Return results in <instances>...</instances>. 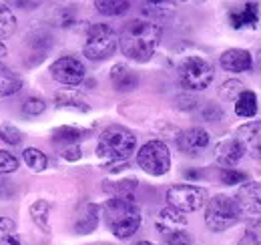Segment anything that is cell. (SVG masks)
<instances>
[{"instance_id": "39", "label": "cell", "mask_w": 261, "mask_h": 245, "mask_svg": "<svg viewBox=\"0 0 261 245\" xmlns=\"http://www.w3.org/2000/svg\"><path fill=\"white\" fill-rule=\"evenodd\" d=\"M72 22H74V14H72L70 10H63V12L59 14V27L66 29V27H70Z\"/></svg>"}, {"instance_id": "17", "label": "cell", "mask_w": 261, "mask_h": 245, "mask_svg": "<svg viewBox=\"0 0 261 245\" xmlns=\"http://www.w3.org/2000/svg\"><path fill=\"white\" fill-rule=\"evenodd\" d=\"M111 83L119 92H130L139 87V77L127 64L119 62L111 68Z\"/></svg>"}, {"instance_id": "21", "label": "cell", "mask_w": 261, "mask_h": 245, "mask_svg": "<svg viewBox=\"0 0 261 245\" xmlns=\"http://www.w3.org/2000/svg\"><path fill=\"white\" fill-rule=\"evenodd\" d=\"M22 89V79L12 68L0 64V96H10Z\"/></svg>"}, {"instance_id": "13", "label": "cell", "mask_w": 261, "mask_h": 245, "mask_svg": "<svg viewBox=\"0 0 261 245\" xmlns=\"http://www.w3.org/2000/svg\"><path fill=\"white\" fill-rule=\"evenodd\" d=\"M229 22L233 29H253L259 22V4L257 2H243L229 10Z\"/></svg>"}, {"instance_id": "32", "label": "cell", "mask_w": 261, "mask_h": 245, "mask_svg": "<svg viewBox=\"0 0 261 245\" xmlns=\"http://www.w3.org/2000/svg\"><path fill=\"white\" fill-rule=\"evenodd\" d=\"M18 167H20V163H18V159L14 155L4 151V149H0V177H6V175L16 173Z\"/></svg>"}, {"instance_id": "25", "label": "cell", "mask_w": 261, "mask_h": 245, "mask_svg": "<svg viewBox=\"0 0 261 245\" xmlns=\"http://www.w3.org/2000/svg\"><path fill=\"white\" fill-rule=\"evenodd\" d=\"M22 159H24L27 167L33 169L34 173H42L48 167V157L42 153L40 149H36V147H27L22 151Z\"/></svg>"}, {"instance_id": "23", "label": "cell", "mask_w": 261, "mask_h": 245, "mask_svg": "<svg viewBox=\"0 0 261 245\" xmlns=\"http://www.w3.org/2000/svg\"><path fill=\"white\" fill-rule=\"evenodd\" d=\"M48 211H50V203L46 199H38L29 207V215L33 217L34 225L40 227L44 233H50V225H48Z\"/></svg>"}, {"instance_id": "42", "label": "cell", "mask_w": 261, "mask_h": 245, "mask_svg": "<svg viewBox=\"0 0 261 245\" xmlns=\"http://www.w3.org/2000/svg\"><path fill=\"white\" fill-rule=\"evenodd\" d=\"M16 6H38V2H14Z\"/></svg>"}, {"instance_id": "6", "label": "cell", "mask_w": 261, "mask_h": 245, "mask_svg": "<svg viewBox=\"0 0 261 245\" xmlns=\"http://www.w3.org/2000/svg\"><path fill=\"white\" fill-rule=\"evenodd\" d=\"M119 46V34L109 24H91L87 31V38L83 44V53L89 61H107L115 55Z\"/></svg>"}, {"instance_id": "27", "label": "cell", "mask_w": 261, "mask_h": 245, "mask_svg": "<svg viewBox=\"0 0 261 245\" xmlns=\"http://www.w3.org/2000/svg\"><path fill=\"white\" fill-rule=\"evenodd\" d=\"M95 8L105 16H121V14L129 12L130 2H125V0H97Z\"/></svg>"}, {"instance_id": "19", "label": "cell", "mask_w": 261, "mask_h": 245, "mask_svg": "<svg viewBox=\"0 0 261 245\" xmlns=\"http://www.w3.org/2000/svg\"><path fill=\"white\" fill-rule=\"evenodd\" d=\"M98 213H100V207L95 203H85L81 213L74 221V233L79 235H89L97 229L98 225Z\"/></svg>"}, {"instance_id": "4", "label": "cell", "mask_w": 261, "mask_h": 245, "mask_svg": "<svg viewBox=\"0 0 261 245\" xmlns=\"http://www.w3.org/2000/svg\"><path fill=\"white\" fill-rule=\"evenodd\" d=\"M213 77H215L213 62L205 59V57H201V55L185 57L177 66V79H179V85L185 91L197 92L207 89L211 85Z\"/></svg>"}, {"instance_id": "1", "label": "cell", "mask_w": 261, "mask_h": 245, "mask_svg": "<svg viewBox=\"0 0 261 245\" xmlns=\"http://www.w3.org/2000/svg\"><path fill=\"white\" fill-rule=\"evenodd\" d=\"M163 36L161 24L151 18H133L119 34V46L123 57L133 62H147L153 59Z\"/></svg>"}, {"instance_id": "7", "label": "cell", "mask_w": 261, "mask_h": 245, "mask_svg": "<svg viewBox=\"0 0 261 245\" xmlns=\"http://www.w3.org/2000/svg\"><path fill=\"white\" fill-rule=\"evenodd\" d=\"M137 165L151 177H163L171 169V151L167 143L153 139L137 151Z\"/></svg>"}, {"instance_id": "29", "label": "cell", "mask_w": 261, "mask_h": 245, "mask_svg": "<svg viewBox=\"0 0 261 245\" xmlns=\"http://www.w3.org/2000/svg\"><path fill=\"white\" fill-rule=\"evenodd\" d=\"M0 245H20L16 223L10 217H0Z\"/></svg>"}, {"instance_id": "41", "label": "cell", "mask_w": 261, "mask_h": 245, "mask_svg": "<svg viewBox=\"0 0 261 245\" xmlns=\"http://www.w3.org/2000/svg\"><path fill=\"white\" fill-rule=\"evenodd\" d=\"M6 55H8V48H6V44H4V42H0V61H2Z\"/></svg>"}, {"instance_id": "40", "label": "cell", "mask_w": 261, "mask_h": 245, "mask_svg": "<svg viewBox=\"0 0 261 245\" xmlns=\"http://www.w3.org/2000/svg\"><path fill=\"white\" fill-rule=\"evenodd\" d=\"M253 66H255L257 70H261V48L257 51V55H255V61H253Z\"/></svg>"}, {"instance_id": "9", "label": "cell", "mask_w": 261, "mask_h": 245, "mask_svg": "<svg viewBox=\"0 0 261 245\" xmlns=\"http://www.w3.org/2000/svg\"><path fill=\"white\" fill-rule=\"evenodd\" d=\"M233 199L237 203L241 221L261 223V181L243 183Z\"/></svg>"}, {"instance_id": "35", "label": "cell", "mask_w": 261, "mask_h": 245, "mask_svg": "<svg viewBox=\"0 0 261 245\" xmlns=\"http://www.w3.org/2000/svg\"><path fill=\"white\" fill-rule=\"evenodd\" d=\"M247 173L237 171V169H223L221 171V183L223 185H243L247 183Z\"/></svg>"}, {"instance_id": "31", "label": "cell", "mask_w": 261, "mask_h": 245, "mask_svg": "<svg viewBox=\"0 0 261 245\" xmlns=\"http://www.w3.org/2000/svg\"><path fill=\"white\" fill-rule=\"evenodd\" d=\"M46 111V101L40 99V96H29L24 103H22V113L24 117H38Z\"/></svg>"}, {"instance_id": "22", "label": "cell", "mask_w": 261, "mask_h": 245, "mask_svg": "<svg viewBox=\"0 0 261 245\" xmlns=\"http://www.w3.org/2000/svg\"><path fill=\"white\" fill-rule=\"evenodd\" d=\"M257 96H255V92L253 91H245L239 94V99L235 101V115L237 117H243V119H251V117H255V113H257Z\"/></svg>"}, {"instance_id": "5", "label": "cell", "mask_w": 261, "mask_h": 245, "mask_svg": "<svg viewBox=\"0 0 261 245\" xmlns=\"http://www.w3.org/2000/svg\"><path fill=\"white\" fill-rule=\"evenodd\" d=\"M241 221L237 203L231 195H213L205 203V225L213 233H223Z\"/></svg>"}, {"instance_id": "3", "label": "cell", "mask_w": 261, "mask_h": 245, "mask_svg": "<svg viewBox=\"0 0 261 245\" xmlns=\"http://www.w3.org/2000/svg\"><path fill=\"white\" fill-rule=\"evenodd\" d=\"M135 149H137V137L127 127L111 125L98 135L97 157L107 167L125 163L135 153Z\"/></svg>"}, {"instance_id": "37", "label": "cell", "mask_w": 261, "mask_h": 245, "mask_svg": "<svg viewBox=\"0 0 261 245\" xmlns=\"http://www.w3.org/2000/svg\"><path fill=\"white\" fill-rule=\"evenodd\" d=\"M201 117L209 122H217L223 119V109H221L217 103H207V105L201 109Z\"/></svg>"}, {"instance_id": "11", "label": "cell", "mask_w": 261, "mask_h": 245, "mask_svg": "<svg viewBox=\"0 0 261 245\" xmlns=\"http://www.w3.org/2000/svg\"><path fill=\"white\" fill-rule=\"evenodd\" d=\"M209 141L211 137L203 127H189L177 135V149L181 153L195 157L209 147Z\"/></svg>"}, {"instance_id": "14", "label": "cell", "mask_w": 261, "mask_h": 245, "mask_svg": "<svg viewBox=\"0 0 261 245\" xmlns=\"http://www.w3.org/2000/svg\"><path fill=\"white\" fill-rule=\"evenodd\" d=\"M219 64L227 72H247L253 68V57L245 48H227L219 57Z\"/></svg>"}, {"instance_id": "36", "label": "cell", "mask_w": 261, "mask_h": 245, "mask_svg": "<svg viewBox=\"0 0 261 245\" xmlns=\"http://www.w3.org/2000/svg\"><path fill=\"white\" fill-rule=\"evenodd\" d=\"M161 245H191V235L187 231H175L161 235Z\"/></svg>"}, {"instance_id": "20", "label": "cell", "mask_w": 261, "mask_h": 245, "mask_svg": "<svg viewBox=\"0 0 261 245\" xmlns=\"http://www.w3.org/2000/svg\"><path fill=\"white\" fill-rule=\"evenodd\" d=\"M137 187H139V181L135 177H115V179L102 181V191L111 197H133Z\"/></svg>"}, {"instance_id": "16", "label": "cell", "mask_w": 261, "mask_h": 245, "mask_svg": "<svg viewBox=\"0 0 261 245\" xmlns=\"http://www.w3.org/2000/svg\"><path fill=\"white\" fill-rule=\"evenodd\" d=\"M243 155H245V151H243V147L239 145V141L235 137L217 143V147H215V161L223 169H233L243 159Z\"/></svg>"}, {"instance_id": "18", "label": "cell", "mask_w": 261, "mask_h": 245, "mask_svg": "<svg viewBox=\"0 0 261 245\" xmlns=\"http://www.w3.org/2000/svg\"><path fill=\"white\" fill-rule=\"evenodd\" d=\"M87 129H81V127H70V125H63V127H57L53 131V145L59 147L61 151L70 147V145H79L85 137H87Z\"/></svg>"}, {"instance_id": "43", "label": "cell", "mask_w": 261, "mask_h": 245, "mask_svg": "<svg viewBox=\"0 0 261 245\" xmlns=\"http://www.w3.org/2000/svg\"><path fill=\"white\" fill-rule=\"evenodd\" d=\"M135 245H155L153 241H147V239H143V241H137Z\"/></svg>"}, {"instance_id": "24", "label": "cell", "mask_w": 261, "mask_h": 245, "mask_svg": "<svg viewBox=\"0 0 261 245\" xmlns=\"http://www.w3.org/2000/svg\"><path fill=\"white\" fill-rule=\"evenodd\" d=\"M55 103L57 107L61 109H70V111H81V113H87L91 107L74 92H57L55 94Z\"/></svg>"}, {"instance_id": "28", "label": "cell", "mask_w": 261, "mask_h": 245, "mask_svg": "<svg viewBox=\"0 0 261 245\" xmlns=\"http://www.w3.org/2000/svg\"><path fill=\"white\" fill-rule=\"evenodd\" d=\"M0 141L8 147H18L24 141V133L12 122H2L0 125Z\"/></svg>"}, {"instance_id": "12", "label": "cell", "mask_w": 261, "mask_h": 245, "mask_svg": "<svg viewBox=\"0 0 261 245\" xmlns=\"http://www.w3.org/2000/svg\"><path fill=\"white\" fill-rule=\"evenodd\" d=\"M235 139L251 159H261V121L241 125L235 133Z\"/></svg>"}, {"instance_id": "2", "label": "cell", "mask_w": 261, "mask_h": 245, "mask_svg": "<svg viewBox=\"0 0 261 245\" xmlns=\"http://www.w3.org/2000/svg\"><path fill=\"white\" fill-rule=\"evenodd\" d=\"M102 215L107 227L117 239L133 237L143 223L141 207L137 205L135 197H111L102 207Z\"/></svg>"}, {"instance_id": "10", "label": "cell", "mask_w": 261, "mask_h": 245, "mask_svg": "<svg viewBox=\"0 0 261 245\" xmlns=\"http://www.w3.org/2000/svg\"><path fill=\"white\" fill-rule=\"evenodd\" d=\"M85 75H87V68L83 61L70 55L61 57L50 64V77L59 85H65V87H79L85 81Z\"/></svg>"}, {"instance_id": "38", "label": "cell", "mask_w": 261, "mask_h": 245, "mask_svg": "<svg viewBox=\"0 0 261 245\" xmlns=\"http://www.w3.org/2000/svg\"><path fill=\"white\" fill-rule=\"evenodd\" d=\"M61 157L68 161V163H74V161H79L81 157H83V151H81V147L79 145H70V147H66L61 151Z\"/></svg>"}, {"instance_id": "8", "label": "cell", "mask_w": 261, "mask_h": 245, "mask_svg": "<svg viewBox=\"0 0 261 245\" xmlns=\"http://www.w3.org/2000/svg\"><path fill=\"white\" fill-rule=\"evenodd\" d=\"M209 195L205 187L199 185H173L167 191V203L169 207L181 211V213H193L199 211L201 207H205Z\"/></svg>"}, {"instance_id": "30", "label": "cell", "mask_w": 261, "mask_h": 245, "mask_svg": "<svg viewBox=\"0 0 261 245\" xmlns=\"http://www.w3.org/2000/svg\"><path fill=\"white\" fill-rule=\"evenodd\" d=\"M243 91H245V85H243L241 81L229 79V81H225V83L219 87V96H221L225 103H235Z\"/></svg>"}, {"instance_id": "34", "label": "cell", "mask_w": 261, "mask_h": 245, "mask_svg": "<svg viewBox=\"0 0 261 245\" xmlns=\"http://www.w3.org/2000/svg\"><path fill=\"white\" fill-rule=\"evenodd\" d=\"M173 8H175L173 2H147L143 12L147 16H165V14H171Z\"/></svg>"}, {"instance_id": "15", "label": "cell", "mask_w": 261, "mask_h": 245, "mask_svg": "<svg viewBox=\"0 0 261 245\" xmlns=\"http://www.w3.org/2000/svg\"><path fill=\"white\" fill-rule=\"evenodd\" d=\"M155 227L157 231L165 235V233H175V231H187V217L185 213L173 209V207H163L157 219H155Z\"/></svg>"}, {"instance_id": "33", "label": "cell", "mask_w": 261, "mask_h": 245, "mask_svg": "<svg viewBox=\"0 0 261 245\" xmlns=\"http://www.w3.org/2000/svg\"><path fill=\"white\" fill-rule=\"evenodd\" d=\"M239 245H261V223H247Z\"/></svg>"}, {"instance_id": "26", "label": "cell", "mask_w": 261, "mask_h": 245, "mask_svg": "<svg viewBox=\"0 0 261 245\" xmlns=\"http://www.w3.org/2000/svg\"><path fill=\"white\" fill-rule=\"evenodd\" d=\"M14 31H16V16L8 4L0 2V42L12 36Z\"/></svg>"}]
</instances>
